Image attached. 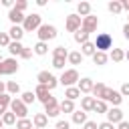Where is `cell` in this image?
<instances>
[{
	"label": "cell",
	"mask_w": 129,
	"mask_h": 129,
	"mask_svg": "<svg viewBox=\"0 0 129 129\" xmlns=\"http://www.w3.org/2000/svg\"><path fill=\"white\" fill-rule=\"evenodd\" d=\"M123 36H125V40H129V24L125 22V26H123Z\"/></svg>",
	"instance_id": "cell-48"
},
{
	"label": "cell",
	"mask_w": 129,
	"mask_h": 129,
	"mask_svg": "<svg viewBox=\"0 0 129 129\" xmlns=\"http://www.w3.org/2000/svg\"><path fill=\"white\" fill-rule=\"evenodd\" d=\"M2 123H4L6 127H14V125H16V115L10 113V111H6V113L2 115Z\"/></svg>",
	"instance_id": "cell-36"
},
{
	"label": "cell",
	"mask_w": 129,
	"mask_h": 129,
	"mask_svg": "<svg viewBox=\"0 0 129 129\" xmlns=\"http://www.w3.org/2000/svg\"><path fill=\"white\" fill-rule=\"evenodd\" d=\"M44 115H46L48 119L60 115V109H58V101H56V97H50V99L44 103Z\"/></svg>",
	"instance_id": "cell-9"
},
{
	"label": "cell",
	"mask_w": 129,
	"mask_h": 129,
	"mask_svg": "<svg viewBox=\"0 0 129 129\" xmlns=\"http://www.w3.org/2000/svg\"><path fill=\"white\" fill-rule=\"evenodd\" d=\"M12 8H16V10H18V12H24V10H26V8H28V2H26V0H16V2H14V6H12Z\"/></svg>",
	"instance_id": "cell-41"
},
{
	"label": "cell",
	"mask_w": 129,
	"mask_h": 129,
	"mask_svg": "<svg viewBox=\"0 0 129 129\" xmlns=\"http://www.w3.org/2000/svg\"><path fill=\"white\" fill-rule=\"evenodd\" d=\"M107 10H109L111 14H121V12H123V6H121V0H111V2L107 4Z\"/></svg>",
	"instance_id": "cell-31"
},
{
	"label": "cell",
	"mask_w": 129,
	"mask_h": 129,
	"mask_svg": "<svg viewBox=\"0 0 129 129\" xmlns=\"http://www.w3.org/2000/svg\"><path fill=\"white\" fill-rule=\"evenodd\" d=\"M32 129H38V127H32Z\"/></svg>",
	"instance_id": "cell-56"
},
{
	"label": "cell",
	"mask_w": 129,
	"mask_h": 129,
	"mask_svg": "<svg viewBox=\"0 0 129 129\" xmlns=\"http://www.w3.org/2000/svg\"><path fill=\"white\" fill-rule=\"evenodd\" d=\"M121 6H123V10L129 12V0H121Z\"/></svg>",
	"instance_id": "cell-51"
},
{
	"label": "cell",
	"mask_w": 129,
	"mask_h": 129,
	"mask_svg": "<svg viewBox=\"0 0 129 129\" xmlns=\"http://www.w3.org/2000/svg\"><path fill=\"white\" fill-rule=\"evenodd\" d=\"M32 54H34V52H32V46H24V48H22V52H20V58L28 60V58H30Z\"/></svg>",
	"instance_id": "cell-42"
},
{
	"label": "cell",
	"mask_w": 129,
	"mask_h": 129,
	"mask_svg": "<svg viewBox=\"0 0 129 129\" xmlns=\"http://www.w3.org/2000/svg\"><path fill=\"white\" fill-rule=\"evenodd\" d=\"M101 101H105V103H111L113 107H119L121 103H123V97H121V93L119 91H115V89H105V95H103V99Z\"/></svg>",
	"instance_id": "cell-7"
},
{
	"label": "cell",
	"mask_w": 129,
	"mask_h": 129,
	"mask_svg": "<svg viewBox=\"0 0 129 129\" xmlns=\"http://www.w3.org/2000/svg\"><path fill=\"white\" fill-rule=\"evenodd\" d=\"M2 127H4V123H2V117H0V129H2Z\"/></svg>",
	"instance_id": "cell-53"
},
{
	"label": "cell",
	"mask_w": 129,
	"mask_h": 129,
	"mask_svg": "<svg viewBox=\"0 0 129 129\" xmlns=\"http://www.w3.org/2000/svg\"><path fill=\"white\" fill-rule=\"evenodd\" d=\"M22 48H24V44H22V42H14V40H12V42L8 44V52H10V56H12V58L20 56Z\"/></svg>",
	"instance_id": "cell-22"
},
{
	"label": "cell",
	"mask_w": 129,
	"mask_h": 129,
	"mask_svg": "<svg viewBox=\"0 0 129 129\" xmlns=\"http://www.w3.org/2000/svg\"><path fill=\"white\" fill-rule=\"evenodd\" d=\"M64 62H67V58H58V56H52V69L64 71Z\"/></svg>",
	"instance_id": "cell-39"
},
{
	"label": "cell",
	"mask_w": 129,
	"mask_h": 129,
	"mask_svg": "<svg viewBox=\"0 0 129 129\" xmlns=\"http://www.w3.org/2000/svg\"><path fill=\"white\" fill-rule=\"evenodd\" d=\"M10 42H12V40H10L8 32H0V46H2V48H8Z\"/></svg>",
	"instance_id": "cell-40"
},
{
	"label": "cell",
	"mask_w": 129,
	"mask_h": 129,
	"mask_svg": "<svg viewBox=\"0 0 129 129\" xmlns=\"http://www.w3.org/2000/svg\"><path fill=\"white\" fill-rule=\"evenodd\" d=\"M36 81H38V85H44L48 91H52V89L58 85V79H56L50 71H40V73L36 75Z\"/></svg>",
	"instance_id": "cell-5"
},
{
	"label": "cell",
	"mask_w": 129,
	"mask_h": 129,
	"mask_svg": "<svg viewBox=\"0 0 129 129\" xmlns=\"http://www.w3.org/2000/svg\"><path fill=\"white\" fill-rule=\"evenodd\" d=\"M8 36H10V40H14V42H20V40H22V36H24V30H22V26H16V24H12V26H10V30H8Z\"/></svg>",
	"instance_id": "cell-16"
},
{
	"label": "cell",
	"mask_w": 129,
	"mask_h": 129,
	"mask_svg": "<svg viewBox=\"0 0 129 129\" xmlns=\"http://www.w3.org/2000/svg\"><path fill=\"white\" fill-rule=\"evenodd\" d=\"M48 125V117L44 115V113H36L34 117H32V127H38V129H44Z\"/></svg>",
	"instance_id": "cell-19"
},
{
	"label": "cell",
	"mask_w": 129,
	"mask_h": 129,
	"mask_svg": "<svg viewBox=\"0 0 129 129\" xmlns=\"http://www.w3.org/2000/svg\"><path fill=\"white\" fill-rule=\"evenodd\" d=\"M109 58H111L113 62H121V60H125V50H123V48H111Z\"/></svg>",
	"instance_id": "cell-30"
},
{
	"label": "cell",
	"mask_w": 129,
	"mask_h": 129,
	"mask_svg": "<svg viewBox=\"0 0 129 129\" xmlns=\"http://www.w3.org/2000/svg\"><path fill=\"white\" fill-rule=\"evenodd\" d=\"M12 129H16V127H12Z\"/></svg>",
	"instance_id": "cell-57"
},
{
	"label": "cell",
	"mask_w": 129,
	"mask_h": 129,
	"mask_svg": "<svg viewBox=\"0 0 129 129\" xmlns=\"http://www.w3.org/2000/svg\"><path fill=\"white\" fill-rule=\"evenodd\" d=\"M97 26H99V18L95 16V14H89V16H85L83 18V22H81V28L85 30V32H97Z\"/></svg>",
	"instance_id": "cell-8"
},
{
	"label": "cell",
	"mask_w": 129,
	"mask_h": 129,
	"mask_svg": "<svg viewBox=\"0 0 129 129\" xmlns=\"http://www.w3.org/2000/svg\"><path fill=\"white\" fill-rule=\"evenodd\" d=\"M64 99L77 101V99H81V91H79L77 87H67V89H64Z\"/></svg>",
	"instance_id": "cell-27"
},
{
	"label": "cell",
	"mask_w": 129,
	"mask_h": 129,
	"mask_svg": "<svg viewBox=\"0 0 129 129\" xmlns=\"http://www.w3.org/2000/svg\"><path fill=\"white\" fill-rule=\"evenodd\" d=\"M119 93H121V97H129V83H123L121 89H119Z\"/></svg>",
	"instance_id": "cell-44"
},
{
	"label": "cell",
	"mask_w": 129,
	"mask_h": 129,
	"mask_svg": "<svg viewBox=\"0 0 129 129\" xmlns=\"http://www.w3.org/2000/svg\"><path fill=\"white\" fill-rule=\"evenodd\" d=\"M83 56H93L95 52H97V48H95V44L89 40V42H85V44H81V50H79Z\"/></svg>",
	"instance_id": "cell-25"
},
{
	"label": "cell",
	"mask_w": 129,
	"mask_h": 129,
	"mask_svg": "<svg viewBox=\"0 0 129 129\" xmlns=\"http://www.w3.org/2000/svg\"><path fill=\"white\" fill-rule=\"evenodd\" d=\"M79 71L77 69H67V71H62L60 73V77H58V83L67 89V87H77V83H79Z\"/></svg>",
	"instance_id": "cell-4"
},
{
	"label": "cell",
	"mask_w": 129,
	"mask_h": 129,
	"mask_svg": "<svg viewBox=\"0 0 129 129\" xmlns=\"http://www.w3.org/2000/svg\"><path fill=\"white\" fill-rule=\"evenodd\" d=\"M16 129H32V121L26 117V119H16Z\"/></svg>",
	"instance_id": "cell-38"
},
{
	"label": "cell",
	"mask_w": 129,
	"mask_h": 129,
	"mask_svg": "<svg viewBox=\"0 0 129 129\" xmlns=\"http://www.w3.org/2000/svg\"><path fill=\"white\" fill-rule=\"evenodd\" d=\"M93 111H95L97 115H105V113L109 111V105H107L105 101H99V99H97V101H95V107H93Z\"/></svg>",
	"instance_id": "cell-35"
},
{
	"label": "cell",
	"mask_w": 129,
	"mask_h": 129,
	"mask_svg": "<svg viewBox=\"0 0 129 129\" xmlns=\"http://www.w3.org/2000/svg\"><path fill=\"white\" fill-rule=\"evenodd\" d=\"M95 97H91V95H87V97H81V111H85V113H89V111H93V107H95Z\"/></svg>",
	"instance_id": "cell-18"
},
{
	"label": "cell",
	"mask_w": 129,
	"mask_h": 129,
	"mask_svg": "<svg viewBox=\"0 0 129 129\" xmlns=\"http://www.w3.org/2000/svg\"><path fill=\"white\" fill-rule=\"evenodd\" d=\"M24 12H18L16 8H10L8 10V20L12 22V24H16V26H22V22H24Z\"/></svg>",
	"instance_id": "cell-15"
},
{
	"label": "cell",
	"mask_w": 129,
	"mask_h": 129,
	"mask_svg": "<svg viewBox=\"0 0 129 129\" xmlns=\"http://www.w3.org/2000/svg\"><path fill=\"white\" fill-rule=\"evenodd\" d=\"M56 129H71V123L67 119H58L56 121Z\"/></svg>",
	"instance_id": "cell-43"
},
{
	"label": "cell",
	"mask_w": 129,
	"mask_h": 129,
	"mask_svg": "<svg viewBox=\"0 0 129 129\" xmlns=\"http://www.w3.org/2000/svg\"><path fill=\"white\" fill-rule=\"evenodd\" d=\"M8 111H10V113H14L18 119H26V115H28V107H26V105L20 101V97H14V99L10 101Z\"/></svg>",
	"instance_id": "cell-6"
},
{
	"label": "cell",
	"mask_w": 129,
	"mask_h": 129,
	"mask_svg": "<svg viewBox=\"0 0 129 129\" xmlns=\"http://www.w3.org/2000/svg\"><path fill=\"white\" fill-rule=\"evenodd\" d=\"M91 58H93V62H95L97 67H105V64L109 62V54H107V52H99V50H97Z\"/></svg>",
	"instance_id": "cell-20"
},
{
	"label": "cell",
	"mask_w": 129,
	"mask_h": 129,
	"mask_svg": "<svg viewBox=\"0 0 129 129\" xmlns=\"http://www.w3.org/2000/svg\"><path fill=\"white\" fill-rule=\"evenodd\" d=\"M36 36H38V40L40 42H48V40H54L56 36H58V30H56V26L54 24H40V28L36 30Z\"/></svg>",
	"instance_id": "cell-2"
},
{
	"label": "cell",
	"mask_w": 129,
	"mask_h": 129,
	"mask_svg": "<svg viewBox=\"0 0 129 129\" xmlns=\"http://www.w3.org/2000/svg\"><path fill=\"white\" fill-rule=\"evenodd\" d=\"M16 71H18V60L16 58L8 56V58L2 60V75H14Z\"/></svg>",
	"instance_id": "cell-12"
},
{
	"label": "cell",
	"mask_w": 129,
	"mask_h": 129,
	"mask_svg": "<svg viewBox=\"0 0 129 129\" xmlns=\"http://www.w3.org/2000/svg\"><path fill=\"white\" fill-rule=\"evenodd\" d=\"M77 14H79L81 18L89 16V14H91V2H79V4H77Z\"/></svg>",
	"instance_id": "cell-24"
},
{
	"label": "cell",
	"mask_w": 129,
	"mask_h": 129,
	"mask_svg": "<svg viewBox=\"0 0 129 129\" xmlns=\"http://www.w3.org/2000/svg\"><path fill=\"white\" fill-rule=\"evenodd\" d=\"M83 58H85V56H83L79 50H73V52H69V56H67V60H69L71 64H81Z\"/></svg>",
	"instance_id": "cell-34"
},
{
	"label": "cell",
	"mask_w": 129,
	"mask_h": 129,
	"mask_svg": "<svg viewBox=\"0 0 129 129\" xmlns=\"http://www.w3.org/2000/svg\"><path fill=\"white\" fill-rule=\"evenodd\" d=\"M127 24H129V16H127Z\"/></svg>",
	"instance_id": "cell-55"
},
{
	"label": "cell",
	"mask_w": 129,
	"mask_h": 129,
	"mask_svg": "<svg viewBox=\"0 0 129 129\" xmlns=\"http://www.w3.org/2000/svg\"><path fill=\"white\" fill-rule=\"evenodd\" d=\"M10 101H12V97L8 95V93H4V95H0V117L8 111V107H10Z\"/></svg>",
	"instance_id": "cell-28"
},
{
	"label": "cell",
	"mask_w": 129,
	"mask_h": 129,
	"mask_svg": "<svg viewBox=\"0 0 129 129\" xmlns=\"http://www.w3.org/2000/svg\"><path fill=\"white\" fill-rule=\"evenodd\" d=\"M42 24V16L38 12H32V14H26L24 16V22H22V30L24 32H36Z\"/></svg>",
	"instance_id": "cell-1"
},
{
	"label": "cell",
	"mask_w": 129,
	"mask_h": 129,
	"mask_svg": "<svg viewBox=\"0 0 129 129\" xmlns=\"http://www.w3.org/2000/svg\"><path fill=\"white\" fill-rule=\"evenodd\" d=\"M93 44H95V48H97L99 52H107V50L113 48V36H111L109 32H99L97 38L93 40Z\"/></svg>",
	"instance_id": "cell-3"
},
{
	"label": "cell",
	"mask_w": 129,
	"mask_h": 129,
	"mask_svg": "<svg viewBox=\"0 0 129 129\" xmlns=\"http://www.w3.org/2000/svg\"><path fill=\"white\" fill-rule=\"evenodd\" d=\"M125 60H129V50H125Z\"/></svg>",
	"instance_id": "cell-52"
},
{
	"label": "cell",
	"mask_w": 129,
	"mask_h": 129,
	"mask_svg": "<svg viewBox=\"0 0 129 129\" xmlns=\"http://www.w3.org/2000/svg\"><path fill=\"white\" fill-rule=\"evenodd\" d=\"M81 22H83V18L79 14H69L64 20V26L69 32H77V30H81Z\"/></svg>",
	"instance_id": "cell-11"
},
{
	"label": "cell",
	"mask_w": 129,
	"mask_h": 129,
	"mask_svg": "<svg viewBox=\"0 0 129 129\" xmlns=\"http://www.w3.org/2000/svg\"><path fill=\"white\" fill-rule=\"evenodd\" d=\"M71 121H73L75 125H85L89 119H87V113H85V111L75 109V111H73V115H71Z\"/></svg>",
	"instance_id": "cell-17"
},
{
	"label": "cell",
	"mask_w": 129,
	"mask_h": 129,
	"mask_svg": "<svg viewBox=\"0 0 129 129\" xmlns=\"http://www.w3.org/2000/svg\"><path fill=\"white\" fill-rule=\"evenodd\" d=\"M6 93V81H0V95Z\"/></svg>",
	"instance_id": "cell-50"
},
{
	"label": "cell",
	"mask_w": 129,
	"mask_h": 129,
	"mask_svg": "<svg viewBox=\"0 0 129 129\" xmlns=\"http://www.w3.org/2000/svg\"><path fill=\"white\" fill-rule=\"evenodd\" d=\"M73 36H75V42H79V44H85V42H89V36H91V34H89V32H85V30L81 28V30H77Z\"/></svg>",
	"instance_id": "cell-33"
},
{
	"label": "cell",
	"mask_w": 129,
	"mask_h": 129,
	"mask_svg": "<svg viewBox=\"0 0 129 129\" xmlns=\"http://www.w3.org/2000/svg\"><path fill=\"white\" fill-rule=\"evenodd\" d=\"M105 89H107V85L105 83H95L93 85V91H91V97H95V99H103V95H105Z\"/></svg>",
	"instance_id": "cell-21"
},
{
	"label": "cell",
	"mask_w": 129,
	"mask_h": 129,
	"mask_svg": "<svg viewBox=\"0 0 129 129\" xmlns=\"http://www.w3.org/2000/svg\"><path fill=\"white\" fill-rule=\"evenodd\" d=\"M34 97H36V101H40V103L44 105L52 95H50V91H48L44 85H36V89H34Z\"/></svg>",
	"instance_id": "cell-14"
},
{
	"label": "cell",
	"mask_w": 129,
	"mask_h": 129,
	"mask_svg": "<svg viewBox=\"0 0 129 129\" xmlns=\"http://www.w3.org/2000/svg\"><path fill=\"white\" fill-rule=\"evenodd\" d=\"M93 85H95V81H93L91 77H83V79H79L77 89L81 91V95H89V93L93 91Z\"/></svg>",
	"instance_id": "cell-13"
},
{
	"label": "cell",
	"mask_w": 129,
	"mask_h": 129,
	"mask_svg": "<svg viewBox=\"0 0 129 129\" xmlns=\"http://www.w3.org/2000/svg\"><path fill=\"white\" fill-rule=\"evenodd\" d=\"M97 129H115V125L113 123H109V121H103V123H99V127Z\"/></svg>",
	"instance_id": "cell-46"
},
{
	"label": "cell",
	"mask_w": 129,
	"mask_h": 129,
	"mask_svg": "<svg viewBox=\"0 0 129 129\" xmlns=\"http://www.w3.org/2000/svg\"><path fill=\"white\" fill-rule=\"evenodd\" d=\"M58 109H60V113H71V115H73V111H75L77 107H75V101L62 99V101L58 103Z\"/></svg>",
	"instance_id": "cell-23"
},
{
	"label": "cell",
	"mask_w": 129,
	"mask_h": 129,
	"mask_svg": "<svg viewBox=\"0 0 129 129\" xmlns=\"http://www.w3.org/2000/svg\"><path fill=\"white\" fill-rule=\"evenodd\" d=\"M20 101L28 107V105H32L34 101H36V97H34V91H24V93H20Z\"/></svg>",
	"instance_id": "cell-32"
},
{
	"label": "cell",
	"mask_w": 129,
	"mask_h": 129,
	"mask_svg": "<svg viewBox=\"0 0 129 129\" xmlns=\"http://www.w3.org/2000/svg\"><path fill=\"white\" fill-rule=\"evenodd\" d=\"M52 56L67 58V56H69V48H67V46H56V48H52Z\"/></svg>",
	"instance_id": "cell-37"
},
{
	"label": "cell",
	"mask_w": 129,
	"mask_h": 129,
	"mask_svg": "<svg viewBox=\"0 0 129 129\" xmlns=\"http://www.w3.org/2000/svg\"><path fill=\"white\" fill-rule=\"evenodd\" d=\"M97 127H99L97 121H87V123L83 125V129H97Z\"/></svg>",
	"instance_id": "cell-45"
},
{
	"label": "cell",
	"mask_w": 129,
	"mask_h": 129,
	"mask_svg": "<svg viewBox=\"0 0 129 129\" xmlns=\"http://www.w3.org/2000/svg\"><path fill=\"white\" fill-rule=\"evenodd\" d=\"M32 52L38 54V56H44V54L48 52V42H40V40H38V42L32 46Z\"/></svg>",
	"instance_id": "cell-29"
},
{
	"label": "cell",
	"mask_w": 129,
	"mask_h": 129,
	"mask_svg": "<svg viewBox=\"0 0 129 129\" xmlns=\"http://www.w3.org/2000/svg\"><path fill=\"white\" fill-rule=\"evenodd\" d=\"M0 77H2V60H0Z\"/></svg>",
	"instance_id": "cell-54"
},
{
	"label": "cell",
	"mask_w": 129,
	"mask_h": 129,
	"mask_svg": "<svg viewBox=\"0 0 129 129\" xmlns=\"http://www.w3.org/2000/svg\"><path fill=\"white\" fill-rule=\"evenodd\" d=\"M115 129H129V121H125V119H123L119 125H115Z\"/></svg>",
	"instance_id": "cell-47"
},
{
	"label": "cell",
	"mask_w": 129,
	"mask_h": 129,
	"mask_svg": "<svg viewBox=\"0 0 129 129\" xmlns=\"http://www.w3.org/2000/svg\"><path fill=\"white\" fill-rule=\"evenodd\" d=\"M0 4H2V6H6V8H12V6H14V2H12V0H2Z\"/></svg>",
	"instance_id": "cell-49"
},
{
	"label": "cell",
	"mask_w": 129,
	"mask_h": 129,
	"mask_svg": "<svg viewBox=\"0 0 129 129\" xmlns=\"http://www.w3.org/2000/svg\"><path fill=\"white\" fill-rule=\"evenodd\" d=\"M6 93H8L10 97L20 95V85H18L16 81H6Z\"/></svg>",
	"instance_id": "cell-26"
},
{
	"label": "cell",
	"mask_w": 129,
	"mask_h": 129,
	"mask_svg": "<svg viewBox=\"0 0 129 129\" xmlns=\"http://www.w3.org/2000/svg\"><path fill=\"white\" fill-rule=\"evenodd\" d=\"M105 121H109V123H113V125H119L125 117H123V111L119 109V107H109V111L105 113Z\"/></svg>",
	"instance_id": "cell-10"
}]
</instances>
